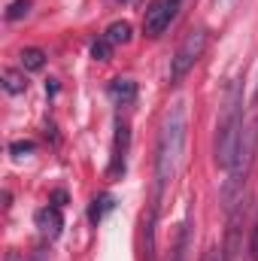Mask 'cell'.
Wrapping results in <instances>:
<instances>
[{
	"label": "cell",
	"instance_id": "1",
	"mask_svg": "<svg viewBox=\"0 0 258 261\" xmlns=\"http://www.w3.org/2000/svg\"><path fill=\"white\" fill-rule=\"evenodd\" d=\"M186 140H189V110L186 100H173L164 113L161 134H158V152H155V200H161V192L173 176L179 173V164L186 158Z\"/></svg>",
	"mask_w": 258,
	"mask_h": 261
},
{
	"label": "cell",
	"instance_id": "2",
	"mask_svg": "<svg viewBox=\"0 0 258 261\" xmlns=\"http://www.w3.org/2000/svg\"><path fill=\"white\" fill-rule=\"evenodd\" d=\"M243 134V79H234L225 91V103H222V116L216 125V164L222 170L231 167L237 143Z\"/></svg>",
	"mask_w": 258,
	"mask_h": 261
},
{
	"label": "cell",
	"instance_id": "3",
	"mask_svg": "<svg viewBox=\"0 0 258 261\" xmlns=\"http://www.w3.org/2000/svg\"><path fill=\"white\" fill-rule=\"evenodd\" d=\"M255 152H258V116L249 125H243L234 161L228 167V179H225V189H222V203H225L228 213L246 195V182H249V173H252V164H255Z\"/></svg>",
	"mask_w": 258,
	"mask_h": 261
},
{
	"label": "cell",
	"instance_id": "4",
	"mask_svg": "<svg viewBox=\"0 0 258 261\" xmlns=\"http://www.w3.org/2000/svg\"><path fill=\"white\" fill-rule=\"evenodd\" d=\"M207 40H210L207 31L197 28V31H192V34L179 43V49H176L173 58H170V82H179V79L200 61V55H203V49H207Z\"/></svg>",
	"mask_w": 258,
	"mask_h": 261
},
{
	"label": "cell",
	"instance_id": "5",
	"mask_svg": "<svg viewBox=\"0 0 258 261\" xmlns=\"http://www.w3.org/2000/svg\"><path fill=\"white\" fill-rule=\"evenodd\" d=\"M179 6L183 0H152L146 15H143V31L146 37H161L179 15Z\"/></svg>",
	"mask_w": 258,
	"mask_h": 261
},
{
	"label": "cell",
	"instance_id": "6",
	"mask_svg": "<svg viewBox=\"0 0 258 261\" xmlns=\"http://www.w3.org/2000/svg\"><path fill=\"white\" fill-rule=\"evenodd\" d=\"M128 149H131V128L125 119L116 122V140H113V158H110V167H107V176L110 179H122L125 170H128Z\"/></svg>",
	"mask_w": 258,
	"mask_h": 261
},
{
	"label": "cell",
	"instance_id": "7",
	"mask_svg": "<svg viewBox=\"0 0 258 261\" xmlns=\"http://www.w3.org/2000/svg\"><path fill=\"white\" fill-rule=\"evenodd\" d=\"M34 222H37V228L49 237V240H55V237H61V228H64V219H61V206H43V210H37V216H34Z\"/></svg>",
	"mask_w": 258,
	"mask_h": 261
},
{
	"label": "cell",
	"instance_id": "8",
	"mask_svg": "<svg viewBox=\"0 0 258 261\" xmlns=\"http://www.w3.org/2000/svg\"><path fill=\"white\" fill-rule=\"evenodd\" d=\"M110 97H113V103H119V107H128L137 100V82H131V79H113L110 82Z\"/></svg>",
	"mask_w": 258,
	"mask_h": 261
},
{
	"label": "cell",
	"instance_id": "9",
	"mask_svg": "<svg viewBox=\"0 0 258 261\" xmlns=\"http://www.w3.org/2000/svg\"><path fill=\"white\" fill-rule=\"evenodd\" d=\"M113 206H116V197H113V195H97L94 200H91V206H88V222H91V225H97V222L113 210Z\"/></svg>",
	"mask_w": 258,
	"mask_h": 261
},
{
	"label": "cell",
	"instance_id": "10",
	"mask_svg": "<svg viewBox=\"0 0 258 261\" xmlns=\"http://www.w3.org/2000/svg\"><path fill=\"white\" fill-rule=\"evenodd\" d=\"M104 37H107L113 46H125V43H131V37H134V28H131V21H113Z\"/></svg>",
	"mask_w": 258,
	"mask_h": 261
},
{
	"label": "cell",
	"instance_id": "11",
	"mask_svg": "<svg viewBox=\"0 0 258 261\" xmlns=\"http://www.w3.org/2000/svg\"><path fill=\"white\" fill-rule=\"evenodd\" d=\"M21 67H24V70H31V73L43 70V67H46V52H43V49H37V46L24 49V52H21Z\"/></svg>",
	"mask_w": 258,
	"mask_h": 261
},
{
	"label": "cell",
	"instance_id": "12",
	"mask_svg": "<svg viewBox=\"0 0 258 261\" xmlns=\"http://www.w3.org/2000/svg\"><path fill=\"white\" fill-rule=\"evenodd\" d=\"M3 88H6L9 94H21V91L28 88L24 73H18V70H3Z\"/></svg>",
	"mask_w": 258,
	"mask_h": 261
},
{
	"label": "cell",
	"instance_id": "13",
	"mask_svg": "<svg viewBox=\"0 0 258 261\" xmlns=\"http://www.w3.org/2000/svg\"><path fill=\"white\" fill-rule=\"evenodd\" d=\"M110 55H113V43H110L107 37H97V40L91 43V58H94V61H110Z\"/></svg>",
	"mask_w": 258,
	"mask_h": 261
},
{
	"label": "cell",
	"instance_id": "14",
	"mask_svg": "<svg viewBox=\"0 0 258 261\" xmlns=\"http://www.w3.org/2000/svg\"><path fill=\"white\" fill-rule=\"evenodd\" d=\"M31 12V0H12L9 9H6V21H18Z\"/></svg>",
	"mask_w": 258,
	"mask_h": 261
},
{
	"label": "cell",
	"instance_id": "15",
	"mask_svg": "<svg viewBox=\"0 0 258 261\" xmlns=\"http://www.w3.org/2000/svg\"><path fill=\"white\" fill-rule=\"evenodd\" d=\"M9 152H12L15 158H21V155L34 152V143H31V140H15V143H9Z\"/></svg>",
	"mask_w": 258,
	"mask_h": 261
},
{
	"label": "cell",
	"instance_id": "16",
	"mask_svg": "<svg viewBox=\"0 0 258 261\" xmlns=\"http://www.w3.org/2000/svg\"><path fill=\"white\" fill-rule=\"evenodd\" d=\"M249 252H252V261H258V219L252 225V240H249Z\"/></svg>",
	"mask_w": 258,
	"mask_h": 261
},
{
	"label": "cell",
	"instance_id": "17",
	"mask_svg": "<svg viewBox=\"0 0 258 261\" xmlns=\"http://www.w3.org/2000/svg\"><path fill=\"white\" fill-rule=\"evenodd\" d=\"M203 261H228V258H225V252H222L219 246H213V249L207 252V258H203Z\"/></svg>",
	"mask_w": 258,
	"mask_h": 261
},
{
	"label": "cell",
	"instance_id": "18",
	"mask_svg": "<svg viewBox=\"0 0 258 261\" xmlns=\"http://www.w3.org/2000/svg\"><path fill=\"white\" fill-rule=\"evenodd\" d=\"M52 203H55V206H64V203H67V192H61V189H58V192H52Z\"/></svg>",
	"mask_w": 258,
	"mask_h": 261
},
{
	"label": "cell",
	"instance_id": "19",
	"mask_svg": "<svg viewBox=\"0 0 258 261\" xmlns=\"http://www.w3.org/2000/svg\"><path fill=\"white\" fill-rule=\"evenodd\" d=\"M6 261H24V255H18V252H6Z\"/></svg>",
	"mask_w": 258,
	"mask_h": 261
}]
</instances>
